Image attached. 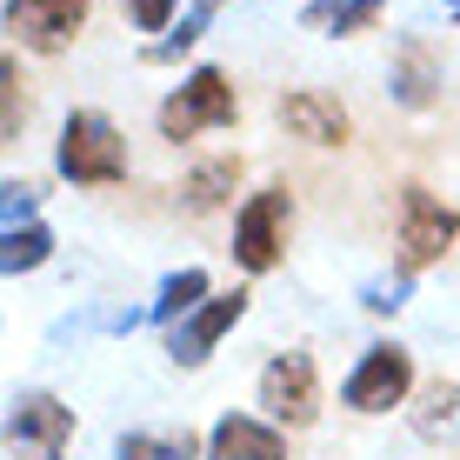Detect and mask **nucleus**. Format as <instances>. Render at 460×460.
Returning <instances> with one entry per match:
<instances>
[{
	"label": "nucleus",
	"mask_w": 460,
	"mask_h": 460,
	"mask_svg": "<svg viewBox=\"0 0 460 460\" xmlns=\"http://www.w3.org/2000/svg\"><path fill=\"white\" fill-rule=\"evenodd\" d=\"M341 7H347V0H314V7H307V27H327V34H334Z\"/></svg>",
	"instance_id": "24"
},
{
	"label": "nucleus",
	"mask_w": 460,
	"mask_h": 460,
	"mask_svg": "<svg viewBox=\"0 0 460 460\" xmlns=\"http://www.w3.org/2000/svg\"><path fill=\"white\" fill-rule=\"evenodd\" d=\"M54 161H60V173H67L74 187H120L127 181V140H120V127L107 114L81 107V114H67V127H60Z\"/></svg>",
	"instance_id": "1"
},
{
	"label": "nucleus",
	"mask_w": 460,
	"mask_h": 460,
	"mask_svg": "<svg viewBox=\"0 0 460 460\" xmlns=\"http://www.w3.org/2000/svg\"><path fill=\"white\" fill-rule=\"evenodd\" d=\"M274 114H280V127H288L294 140H307V147H347V107L327 101V93H314V87L280 93Z\"/></svg>",
	"instance_id": "10"
},
{
	"label": "nucleus",
	"mask_w": 460,
	"mask_h": 460,
	"mask_svg": "<svg viewBox=\"0 0 460 460\" xmlns=\"http://www.w3.org/2000/svg\"><path fill=\"white\" fill-rule=\"evenodd\" d=\"M127 13H134V27H140V34H167L173 0H127Z\"/></svg>",
	"instance_id": "23"
},
{
	"label": "nucleus",
	"mask_w": 460,
	"mask_h": 460,
	"mask_svg": "<svg viewBox=\"0 0 460 460\" xmlns=\"http://www.w3.org/2000/svg\"><path fill=\"white\" fill-rule=\"evenodd\" d=\"M380 13H387V0H347L341 21H334V34H341V40H354V34H367Z\"/></svg>",
	"instance_id": "22"
},
{
	"label": "nucleus",
	"mask_w": 460,
	"mask_h": 460,
	"mask_svg": "<svg viewBox=\"0 0 460 460\" xmlns=\"http://www.w3.org/2000/svg\"><path fill=\"white\" fill-rule=\"evenodd\" d=\"M208 300V274L200 267H181V274H167L161 280V294H154V307H147V321H161V327H181L187 314Z\"/></svg>",
	"instance_id": "15"
},
{
	"label": "nucleus",
	"mask_w": 460,
	"mask_h": 460,
	"mask_svg": "<svg viewBox=\"0 0 460 460\" xmlns=\"http://www.w3.org/2000/svg\"><path fill=\"white\" fill-rule=\"evenodd\" d=\"M7 440H13V447H34L40 460H67L74 407H60L54 394H21L13 414H7Z\"/></svg>",
	"instance_id": "8"
},
{
	"label": "nucleus",
	"mask_w": 460,
	"mask_h": 460,
	"mask_svg": "<svg viewBox=\"0 0 460 460\" xmlns=\"http://www.w3.org/2000/svg\"><path fill=\"white\" fill-rule=\"evenodd\" d=\"M208 460H288V434H280L274 420L227 414V420H214V434H208Z\"/></svg>",
	"instance_id": "12"
},
{
	"label": "nucleus",
	"mask_w": 460,
	"mask_h": 460,
	"mask_svg": "<svg viewBox=\"0 0 460 460\" xmlns=\"http://www.w3.org/2000/svg\"><path fill=\"white\" fill-rule=\"evenodd\" d=\"M200 34H208V21H200V13H187V21L173 27L167 40H154V47H147V60H181V54H187V47H194Z\"/></svg>",
	"instance_id": "19"
},
{
	"label": "nucleus",
	"mask_w": 460,
	"mask_h": 460,
	"mask_svg": "<svg viewBox=\"0 0 460 460\" xmlns=\"http://www.w3.org/2000/svg\"><path fill=\"white\" fill-rule=\"evenodd\" d=\"M47 253H54V234H47L40 220H27V227H7V234H0V267H7V274H34Z\"/></svg>",
	"instance_id": "17"
},
{
	"label": "nucleus",
	"mask_w": 460,
	"mask_h": 460,
	"mask_svg": "<svg viewBox=\"0 0 460 460\" xmlns=\"http://www.w3.org/2000/svg\"><path fill=\"white\" fill-rule=\"evenodd\" d=\"M234 187H241V161H234V154L200 161V167L181 181V208H187V214H214V208H227Z\"/></svg>",
	"instance_id": "14"
},
{
	"label": "nucleus",
	"mask_w": 460,
	"mask_h": 460,
	"mask_svg": "<svg viewBox=\"0 0 460 460\" xmlns=\"http://www.w3.org/2000/svg\"><path fill=\"white\" fill-rule=\"evenodd\" d=\"M367 314H394V307H407V274H380V280H367Z\"/></svg>",
	"instance_id": "21"
},
{
	"label": "nucleus",
	"mask_w": 460,
	"mask_h": 460,
	"mask_svg": "<svg viewBox=\"0 0 460 460\" xmlns=\"http://www.w3.org/2000/svg\"><path fill=\"white\" fill-rule=\"evenodd\" d=\"M414 434L427 440V447H447V440H460V380H427V387L414 394Z\"/></svg>",
	"instance_id": "13"
},
{
	"label": "nucleus",
	"mask_w": 460,
	"mask_h": 460,
	"mask_svg": "<svg viewBox=\"0 0 460 460\" xmlns=\"http://www.w3.org/2000/svg\"><path fill=\"white\" fill-rule=\"evenodd\" d=\"M440 7H454V13H460V0H440Z\"/></svg>",
	"instance_id": "26"
},
{
	"label": "nucleus",
	"mask_w": 460,
	"mask_h": 460,
	"mask_svg": "<svg viewBox=\"0 0 460 460\" xmlns=\"http://www.w3.org/2000/svg\"><path fill=\"white\" fill-rule=\"evenodd\" d=\"M234 114H241V101H234L227 74L220 67H194L161 101V140H194V134H208V127H234Z\"/></svg>",
	"instance_id": "2"
},
{
	"label": "nucleus",
	"mask_w": 460,
	"mask_h": 460,
	"mask_svg": "<svg viewBox=\"0 0 460 460\" xmlns=\"http://www.w3.org/2000/svg\"><path fill=\"white\" fill-rule=\"evenodd\" d=\"M261 414L274 427H307L321 414V374L307 354H274L261 367Z\"/></svg>",
	"instance_id": "6"
},
{
	"label": "nucleus",
	"mask_w": 460,
	"mask_h": 460,
	"mask_svg": "<svg viewBox=\"0 0 460 460\" xmlns=\"http://www.w3.org/2000/svg\"><path fill=\"white\" fill-rule=\"evenodd\" d=\"M27 220H34V187L7 181V187H0V234H7V227H27Z\"/></svg>",
	"instance_id": "20"
},
{
	"label": "nucleus",
	"mask_w": 460,
	"mask_h": 460,
	"mask_svg": "<svg viewBox=\"0 0 460 460\" xmlns=\"http://www.w3.org/2000/svg\"><path fill=\"white\" fill-rule=\"evenodd\" d=\"M27 127V93H21V67H13V54L0 60V140H21Z\"/></svg>",
	"instance_id": "18"
},
{
	"label": "nucleus",
	"mask_w": 460,
	"mask_h": 460,
	"mask_svg": "<svg viewBox=\"0 0 460 460\" xmlns=\"http://www.w3.org/2000/svg\"><path fill=\"white\" fill-rule=\"evenodd\" d=\"M87 21V0H7V34H21L34 54H60Z\"/></svg>",
	"instance_id": "9"
},
{
	"label": "nucleus",
	"mask_w": 460,
	"mask_h": 460,
	"mask_svg": "<svg viewBox=\"0 0 460 460\" xmlns=\"http://www.w3.org/2000/svg\"><path fill=\"white\" fill-rule=\"evenodd\" d=\"M187 13H200V21H214V13H220V0H194V7H187Z\"/></svg>",
	"instance_id": "25"
},
{
	"label": "nucleus",
	"mask_w": 460,
	"mask_h": 460,
	"mask_svg": "<svg viewBox=\"0 0 460 460\" xmlns=\"http://www.w3.org/2000/svg\"><path fill=\"white\" fill-rule=\"evenodd\" d=\"M454 241H460V214L447 200H434L427 187H401V274L447 261Z\"/></svg>",
	"instance_id": "4"
},
{
	"label": "nucleus",
	"mask_w": 460,
	"mask_h": 460,
	"mask_svg": "<svg viewBox=\"0 0 460 460\" xmlns=\"http://www.w3.org/2000/svg\"><path fill=\"white\" fill-rule=\"evenodd\" d=\"M407 394H414V354H407V347H394V341H380V347L360 354V367L347 374L341 401L354 407V414H394Z\"/></svg>",
	"instance_id": "5"
},
{
	"label": "nucleus",
	"mask_w": 460,
	"mask_h": 460,
	"mask_svg": "<svg viewBox=\"0 0 460 460\" xmlns=\"http://www.w3.org/2000/svg\"><path fill=\"white\" fill-rule=\"evenodd\" d=\"M288 227H294V194L288 187L247 194V208L234 214V261H241L247 274H274L280 247H288Z\"/></svg>",
	"instance_id": "3"
},
{
	"label": "nucleus",
	"mask_w": 460,
	"mask_h": 460,
	"mask_svg": "<svg viewBox=\"0 0 460 460\" xmlns=\"http://www.w3.org/2000/svg\"><path fill=\"white\" fill-rule=\"evenodd\" d=\"M114 460H200V440L187 434H120L114 440Z\"/></svg>",
	"instance_id": "16"
},
{
	"label": "nucleus",
	"mask_w": 460,
	"mask_h": 460,
	"mask_svg": "<svg viewBox=\"0 0 460 460\" xmlns=\"http://www.w3.org/2000/svg\"><path fill=\"white\" fill-rule=\"evenodd\" d=\"M241 314H247V294H241V288H234V294H208L181 327H167V354H173V367H200V360H208L214 347H220V334L241 321Z\"/></svg>",
	"instance_id": "7"
},
{
	"label": "nucleus",
	"mask_w": 460,
	"mask_h": 460,
	"mask_svg": "<svg viewBox=\"0 0 460 460\" xmlns=\"http://www.w3.org/2000/svg\"><path fill=\"white\" fill-rule=\"evenodd\" d=\"M454 21H460V13H454Z\"/></svg>",
	"instance_id": "27"
},
{
	"label": "nucleus",
	"mask_w": 460,
	"mask_h": 460,
	"mask_svg": "<svg viewBox=\"0 0 460 460\" xmlns=\"http://www.w3.org/2000/svg\"><path fill=\"white\" fill-rule=\"evenodd\" d=\"M387 93L401 107H414V114H427V107L440 101V60H434V47L407 34L401 47H394V67H387Z\"/></svg>",
	"instance_id": "11"
}]
</instances>
